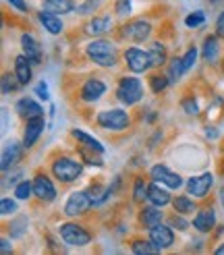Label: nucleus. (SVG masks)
Listing matches in <instances>:
<instances>
[{"label":"nucleus","mask_w":224,"mask_h":255,"mask_svg":"<svg viewBox=\"0 0 224 255\" xmlns=\"http://www.w3.org/2000/svg\"><path fill=\"white\" fill-rule=\"evenodd\" d=\"M218 199H220V206L224 208V187H220V191H218Z\"/></svg>","instance_id":"3c124183"},{"label":"nucleus","mask_w":224,"mask_h":255,"mask_svg":"<svg viewBox=\"0 0 224 255\" xmlns=\"http://www.w3.org/2000/svg\"><path fill=\"white\" fill-rule=\"evenodd\" d=\"M42 8L44 10H50V12H60V15H69V12H73L75 8V2L73 0H42Z\"/></svg>","instance_id":"393cba45"},{"label":"nucleus","mask_w":224,"mask_h":255,"mask_svg":"<svg viewBox=\"0 0 224 255\" xmlns=\"http://www.w3.org/2000/svg\"><path fill=\"white\" fill-rule=\"evenodd\" d=\"M185 73H187V71H185V67H183V58L177 56V58H172V60L168 62V73H166V77L170 79V83H179Z\"/></svg>","instance_id":"2f4dec72"},{"label":"nucleus","mask_w":224,"mask_h":255,"mask_svg":"<svg viewBox=\"0 0 224 255\" xmlns=\"http://www.w3.org/2000/svg\"><path fill=\"white\" fill-rule=\"evenodd\" d=\"M197 48L193 46V48H189V50H187V52L181 56L183 58V67H185V71H191L193 67H195V62H197Z\"/></svg>","instance_id":"58836bf2"},{"label":"nucleus","mask_w":224,"mask_h":255,"mask_svg":"<svg viewBox=\"0 0 224 255\" xmlns=\"http://www.w3.org/2000/svg\"><path fill=\"white\" fill-rule=\"evenodd\" d=\"M222 176H224V168H222Z\"/></svg>","instance_id":"5fc2aeb1"},{"label":"nucleus","mask_w":224,"mask_h":255,"mask_svg":"<svg viewBox=\"0 0 224 255\" xmlns=\"http://www.w3.org/2000/svg\"><path fill=\"white\" fill-rule=\"evenodd\" d=\"M212 187H214V174L204 172L199 176H191L189 181H187V193L193 195L195 199H206Z\"/></svg>","instance_id":"1a4fd4ad"},{"label":"nucleus","mask_w":224,"mask_h":255,"mask_svg":"<svg viewBox=\"0 0 224 255\" xmlns=\"http://www.w3.org/2000/svg\"><path fill=\"white\" fill-rule=\"evenodd\" d=\"M162 218H164V214L160 212L158 206L141 208V212H139V224H141L143 228H147V231H149V228H154L156 224H160Z\"/></svg>","instance_id":"5701e85b"},{"label":"nucleus","mask_w":224,"mask_h":255,"mask_svg":"<svg viewBox=\"0 0 224 255\" xmlns=\"http://www.w3.org/2000/svg\"><path fill=\"white\" fill-rule=\"evenodd\" d=\"M33 195L40 199V201H44V203H52L54 199H56V187H54V183H52V178L50 176H46V174H35L33 176Z\"/></svg>","instance_id":"9b49d317"},{"label":"nucleus","mask_w":224,"mask_h":255,"mask_svg":"<svg viewBox=\"0 0 224 255\" xmlns=\"http://www.w3.org/2000/svg\"><path fill=\"white\" fill-rule=\"evenodd\" d=\"M15 110H17V114L21 119H33V117H44V108L37 104L35 100H31V98H21L17 104H15Z\"/></svg>","instance_id":"4be33fe9"},{"label":"nucleus","mask_w":224,"mask_h":255,"mask_svg":"<svg viewBox=\"0 0 224 255\" xmlns=\"http://www.w3.org/2000/svg\"><path fill=\"white\" fill-rule=\"evenodd\" d=\"M100 4H102V0H85V2H83V4H79L75 10H77L79 15H92L94 10H98V8H100Z\"/></svg>","instance_id":"a19ab883"},{"label":"nucleus","mask_w":224,"mask_h":255,"mask_svg":"<svg viewBox=\"0 0 224 255\" xmlns=\"http://www.w3.org/2000/svg\"><path fill=\"white\" fill-rule=\"evenodd\" d=\"M222 54V46H220V35H208L202 46V56L210 65H216Z\"/></svg>","instance_id":"a211bd4d"},{"label":"nucleus","mask_w":224,"mask_h":255,"mask_svg":"<svg viewBox=\"0 0 224 255\" xmlns=\"http://www.w3.org/2000/svg\"><path fill=\"white\" fill-rule=\"evenodd\" d=\"M37 19H40L42 27L50 33V35H60L62 29H65V25H62V19L56 15V12H50V10H40L37 12Z\"/></svg>","instance_id":"412c9836"},{"label":"nucleus","mask_w":224,"mask_h":255,"mask_svg":"<svg viewBox=\"0 0 224 255\" xmlns=\"http://www.w3.org/2000/svg\"><path fill=\"white\" fill-rule=\"evenodd\" d=\"M172 208L177 214H183V216H189L193 212H197V203L193 201V197H189V193L187 195H177L172 199Z\"/></svg>","instance_id":"a878e982"},{"label":"nucleus","mask_w":224,"mask_h":255,"mask_svg":"<svg viewBox=\"0 0 224 255\" xmlns=\"http://www.w3.org/2000/svg\"><path fill=\"white\" fill-rule=\"evenodd\" d=\"M92 206H94V201H92L87 191H75V193L69 195L62 214L69 216V218H79V216H85L87 212H90Z\"/></svg>","instance_id":"423d86ee"},{"label":"nucleus","mask_w":224,"mask_h":255,"mask_svg":"<svg viewBox=\"0 0 224 255\" xmlns=\"http://www.w3.org/2000/svg\"><path fill=\"white\" fill-rule=\"evenodd\" d=\"M149 241H154V243L160 247V249H168L174 245V231H172V226L168 224H156L154 228H149Z\"/></svg>","instance_id":"4468645a"},{"label":"nucleus","mask_w":224,"mask_h":255,"mask_svg":"<svg viewBox=\"0 0 224 255\" xmlns=\"http://www.w3.org/2000/svg\"><path fill=\"white\" fill-rule=\"evenodd\" d=\"M216 35L224 37V10L220 12L218 19H216Z\"/></svg>","instance_id":"de8ad7c7"},{"label":"nucleus","mask_w":224,"mask_h":255,"mask_svg":"<svg viewBox=\"0 0 224 255\" xmlns=\"http://www.w3.org/2000/svg\"><path fill=\"white\" fill-rule=\"evenodd\" d=\"M149 176H152V181H156L160 185H166L168 189H181L183 187V176L179 172H172L168 166H164V164L152 166Z\"/></svg>","instance_id":"9d476101"},{"label":"nucleus","mask_w":224,"mask_h":255,"mask_svg":"<svg viewBox=\"0 0 224 255\" xmlns=\"http://www.w3.org/2000/svg\"><path fill=\"white\" fill-rule=\"evenodd\" d=\"M33 195V181H19L17 185H15V197L17 199H21V201H27L29 197Z\"/></svg>","instance_id":"72a5a7b5"},{"label":"nucleus","mask_w":224,"mask_h":255,"mask_svg":"<svg viewBox=\"0 0 224 255\" xmlns=\"http://www.w3.org/2000/svg\"><path fill=\"white\" fill-rule=\"evenodd\" d=\"M87 193H90L94 206H102V203L112 195V193H110V187H106V185H102V183H94L90 189H87Z\"/></svg>","instance_id":"c756f323"},{"label":"nucleus","mask_w":224,"mask_h":255,"mask_svg":"<svg viewBox=\"0 0 224 255\" xmlns=\"http://www.w3.org/2000/svg\"><path fill=\"white\" fill-rule=\"evenodd\" d=\"M210 2H212V4H218V2H222V0H210Z\"/></svg>","instance_id":"864d4df0"},{"label":"nucleus","mask_w":224,"mask_h":255,"mask_svg":"<svg viewBox=\"0 0 224 255\" xmlns=\"http://www.w3.org/2000/svg\"><path fill=\"white\" fill-rule=\"evenodd\" d=\"M58 235L69 247H87L94 239L92 233L77 222H62L58 226Z\"/></svg>","instance_id":"39448f33"},{"label":"nucleus","mask_w":224,"mask_h":255,"mask_svg":"<svg viewBox=\"0 0 224 255\" xmlns=\"http://www.w3.org/2000/svg\"><path fill=\"white\" fill-rule=\"evenodd\" d=\"M31 65L33 62L25 54H19L15 58V75H17V79L21 81V85H27L31 81Z\"/></svg>","instance_id":"b1692460"},{"label":"nucleus","mask_w":224,"mask_h":255,"mask_svg":"<svg viewBox=\"0 0 224 255\" xmlns=\"http://www.w3.org/2000/svg\"><path fill=\"white\" fill-rule=\"evenodd\" d=\"M204 23H206V12H204V10H195V12H191V15L185 17V25H187L189 29L202 27Z\"/></svg>","instance_id":"e433bc0d"},{"label":"nucleus","mask_w":224,"mask_h":255,"mask_svg":"<svg viewBox=\"0 0 224 255\" xmlns=\"http://www.w3.org/2000/svg\"><path fill=\"white\" fill-rule=\"evenodd\" d=\"M21 48H23V54L27 56L33 65H42V60H44L42 46L31 33H23L21 35Z\"/></svg>","instance_id":"f3484780"},{"label":"nucleus","mask_w":224,"mask_h":255,"mask_svg":"<svg viewBox=\"0 0 224 255\" xmlns=\"http://www.w3.org/2000/svg\"><path fill=\"white\" fill-rule=\"evenodd\" d=\"M27 224V218L25 216H19L17 220H12L10 224H8V231H10V237H15V239H19V237H23L25 235V228H21V226H25Z\"/></svg>","instance_id":"4c0bfd02"},{"label":"nucleus","mask_w":224,"mask_h":255,"mask_svg":"<svg viewBox=\"0 0 224 255\" xmlns=\"http://www.w3.org/2000/svg\"><path fill=\"white\" fill-rule=\"evenodd\" d=\"M71 135H73V139H77V141H79V145H85V147H90V149H94V151H100V154H104V145L100 143L96 137L87 135L85 131L73 129V131H71Z\"/></svg>","instance_id":"cd10ccee"},{"label":"nucleus","mask_w":224,"mask_h":255,"mask_svg":"<svg viewBox=\"0 0 224 255\" xmlns=\"http://www.w3.org/2000/svg\"><path fill=\"white\" fill-rule=\"evenodd\" d=\"M104 94H106V83L100 77H90L79 89V100L85 102V104H94Z\"/></svg>","instance_id":"f8f14e48"},{"label":"nucleus","mask_w":224,"mask_h":255,"mask_svg":"<svg viewBox=\"0 0 224 255\" xmlns=\"http://www.w3.org/2000/svg\"><path fill=\"white\" fill-rule=\"evenodd\" d=\"M0 214H2V216L17 214V201L10 199V197H2V201H0Z\"/></svg>","instance_id":"79ce46f5"},{"label":"nucleus","mask_w":224,"mask_h":255,"mask_svg":"<svg viewBox=\"0 0 224 255\" xmlns=\"http://www.w3.org/2000/svg\"><path fill=\"white\" fill-rule=\"evenodd\" d=\"M23 149L25 145L19 143V141H8L2 149V160H0V168H2V172H6L8 168H12L15 164L21 160L23 156Z\"/></svg>","instance_id":"dca6fc26"},{"label":"nucleus","mask_w":224,"mask_h":255,"mask_svg":"<svg viewBox=\"0 0 224 255\" xmlns=\"http://www.w3.org/2000/svg\"><path fill=\"white\" fill-rule=\"evenodd\" d=\"M44 129H46L44 117H33V119L25 121V131H23V145H25V149H31L37 143V139L42 137Z\"/></svg>","instance_id":"ddd939ff"},{"label":"nucleus","mask_w":224,"mask_h":255,"mask_svg":"<svg viewBox=\"0 0 224 255\" xmlns=\"http://www.w3.org/2000/svg\"><path fill=\"white\" fill-rule=\"evenodd\" d=\"M96 123H98L100 129H104V131L120 133V131H127L131 127V114L122 108H110V110L98 112Z\"/></svg>","instance_id":"7ed1b4c3"},{"label":"nucleus","mask_w":224,"mask_h":255,"mask_svg":"<svg viewBox=\"0 0 224 255\" xmlns=\"http://www.w3.org/2000/svg\"><path fill=\"white\" fill-rule=\"evenodd\" d=\"M181 106H183L185 114H189V117H197V114H199V106H197V102H195V98H193V96L183 98Z\"/></svg>","instance_id":"ea45409f"},{"label":"nucleus","mask_w":224,"mask_h":255,"mask_svg":"<svg viewBox=\"0 0 224 255\" xmlns=\"http://www.w3.org/2000/svg\"><path fill=\"white\" fill-rule=\"evenodd\" d=\"M50 170H52V176L56 178L58 183L71 185L83 174V164L79 160L71 158V156H58V158H54Z\"/></svg>","instance_id":"f03ea898"},{"label":"nucleus","mask_w":224,"mask_h":255,"mask_svg":"<svg viewBox=\"0 0 224 255\" xmlns=\"http://www.w3.org/2000/svg\"><path fill=\"white\" fill-rule=\"evenodd\" d=\"M152 23L145 21V19H133L129 23L122 25V37L124 40H129L133 44H143L149 40V35H152Z\"/></svg>","instance_id":"0eeeda50"},{"label":"nucleus","mask_w":224,"mask_h":255,"mask_svg":"<svg viewBox=\"0 0 224 255\" xmlns=\"http://www.w3.org/2000/svg\"><path fill=\"white\" fill-rule=\"evenodd\" d=\"M116 100L124 106H135L137 102L143 100V83L135 75H124L118 79L116 85Z\"/></svg>","instance_id":"20e7f679"},{"label":"nucleus","mask_w":224,"mask_h":255,"mask_svg":"<svg viewBox=\"0 0 224 255\" xmlns=\"http://www.w3.org/2000/svg\"><path fill=\"white\" fill-rule=\"evenodd\" d=\"M6 2L10 4V6H15L17 10H27V4H25V0H6Z\"/></svg>","instance_id":"09e8293b"},{"label":"nucleus","mask_w":224,"mask_h":255,"mask_svg":"<svg viewBox=\"0 0 224 255\" xmlns=\"http://www.w3.org/2000/svg\"><path fill=\"white\" fill-rule=\"evenodd\" d=\"M85 56L90 58L96 67L102 69H112L118 65V50L110 40L104 37H96L94 42H90L85 46Z\"/></svg>","instance_id":"f257e3e1"},{"label":"nucleus","mask_w":224,"mask_h":255,"mask_svg":"<svg viewBox=\"0 0 224 255\" xmlns=\"http://www.w3.org/2000/svg\"><path fill=\"white\" fill-rule=\"evenodd\" d=\"M216 255H224V243L220 245V247H216V251H214Z\"/></svg>","instance_id":"603ef678"},{"label":"nucleus","mask_w":224,"mask_h":255,"mask_svg":"<svg viewBox=\"0 0 224 255\" xmlns=\"http://www.w3.org/2000/svg\"><path fill=\"white\" fill-rule=\"evenodd\" d=\"M79 156H81V160L85 162V164H90V166H104V162H102V158H100V151H94V149H90V147H85V145H81L79 147Z\"/></svg>","instance_id":"473e14b6"},{"label":"nucleus","mask_w":224,"mask_h":255,"mask_svg":"<svg viewBox=\"0 0 224 255\" xmlns=\"http://www.w3.org/2000/svg\"><path fill=\"white\" fill-rule=\"evenodd\" d=\"M149 58H152V65L154 67H164L168 62V52H166V46L162 42H152L149 46Z\"/></svg>","instance_id":"bb28decb"},{"label":"nucleus","mask_w":224,"mask_h":255,"mask_svg":"<svg viewBox=\"0 0 224 255\" xmlns=\"http://www.w3.org/2000/svg\"><path fill=\"white\" fill-rule=\"evenodd\" d=\"M110 31H112V17L110 15H98L94 19H90V23H87V27H85V33L94 35V37H102Z\"/></svg>","instance_id":"6ab92c4d"},{"label":"nucleus","mask_w":224,"mask_h":255,"mask_svg":"<svg viewBox=\"0 0 224 255\" xmlns=\"http://www.w3.org/2000/svg\"><path fill=\"white\" fill-rule=\"evenodd\" d=\"M147 201L152 203V206L164 208V206H168V203H172V195H170V191H168V187H166V185L162 187L160 183H156V181H154L152 185H149Z\"/></svg>","instance_id":"aec40b11"},{"label":"nucleus","mask_w":224,"mask_h":255,"mask_svg":"<svg viewBox=\"0 0 224 255\" xmlns=\"http://www.w3.org/2000/svg\"><path fill=\"white\" fill-rule=\"evenodd\" d=\"M114 12L116 17H129L131 15V0H116L114 2Z\"/></svg>","instance_id":"37998d69"},{"label":"nucleus","mask_w":224,"mask_h":255,"mask_svg":"<svg viewBox=\"0 0 224 255\" xmlns=\"http://www.w3.org/2000/svg\"><path fill=\"white\" fill-rule=\"evenodd\" d=\"M35 96L40 98V100H44V102H46V100H50V92H48V85H46L44 81L35 85Z\"/></svg>","instance_id":"a18cd8bd"},{"label":"nucleus","mask_w":224,"mask_h":255,"mask_svg":"<svg viewBox=\"0 0 224 255\" xmlns=\"http://www.w3.org/2000/svg\"><path fill=\"white\" fill-rule=\"evenodd\" d=\"M19 87H21V81L17 79L15 73H12V75H10V73H4V75H2V94H4V96L17 92Z\"/></svg>","instance_id":"f704fd0d"},{"label":"nucleus","mask_w":224,"mask_h":255,"mask_svg":"<svg viewBox=\"0 0 224 255\" xmlns=\"http://www.w3.org/2000/svg\"><path fill=\"white\" fill-rule=\"evenodd\" d=\"M170 226H172V228H177V231H187V228H189V222L183 218V214H177V212H174V216L170 218Z\"/></svg>","instance_id":"c03bdc74"},{"label":"nucleus","mask_w":224,"mask_h":255,"mask_svg":"<svg viewBox=\"0 0 224 255\" xmlns=\"http://www.w3.org/2000/svg\"><path fill=\"white\" fill-rule=\"evenodd\" d=\"M0 253H2V255L12 253V245H10V241L6 237H2V241H0Z\"/></svg>","instance_id":"49530a36"},{"label":"nucleus","mask_w":224,"mask_h":255,"mask_svg":"<svg viewBox=\"0 0 224 255\" xmlns=\"http://www.w3.org/2000/svg\"><path fill=\"white\" fill-rule=\"evenodd\" d=\"M168 85H170V79L166 75H152V77H149V89H152L154 94H162Z\"/></svg>","instance_id":"c9c22d12"},{"label":"nucleus","mask_w":224,"mask_h":255,"mask_svg":"<svg viewBox=\"0 0 224 255\" xmlns=\"http://www.w3.org/2000/svg\"><path fill=\"white\" fill-rule=\"evenodd\" d=\"M124 62H127V69L131 71V73H147L149 69H152L154 65H152V58H149V52H145V50H141V48H135V46H131V48H127L124 50Z\"/></svg>","instance_id":"6e6552de"},{"label":"nucleus","mask_w":224,"mask_h":255,"mask_svg":"<svg viewBox=\"0 0 224 255\" xmlns=\"http://www.w3.org/2000/svg\"><path fill=\"white\" fill-rule=\"evenodd\" d=\"M131 251L135 255H154V253H160L162 249L154 243V241H143V239H137L131 243Z\"/></svg>","instance_id":"c85d7f7f"},{"label":"nucleus","mask_w":224,"mask_h":255,"mask_svg":"<svg viewBox=\"0 0 224 255\" xmlns=\"http://www.w3.org/2000/svg\"><path fill=\"white\" fill-rule=\"evenodd\" d=\"M216 226V212L212 208H204V210H197L195 212V218H193V228L197 233L208 235L214 231Z\"/></svg>","instance_id":"2eb2a0df"},{"label":"nucleus","mask_w":224,"mask_h":255,"mask_svg":"<svg viewBox=\"0 0 224 255\" xmlns=\"http://www.w3.org/2000/svg\"><path fill=\"white\" fill-rule=\"evenodd\" d=\"M206 135H208L210 139H216V137H218V131L214 129V127H208V131H206Z\"/></svg>","instance_id":"8fccbe9b"},{"label":"nucleus","mask_w":224,"mask_h":255,"mask_svg":"<svg viewBox=\"0 0 224 255\" xmlns=\"http://www.w3.org/2000/svg\"><path fill=\"white\" fill-rule=\"evenodd\" d=\"M147 193H149V185L145 183V178L137 176L135 181H133V201L135 203L147 201Z\"/></svg>","instance_id":"7c9ffc66"}]
</instances>
